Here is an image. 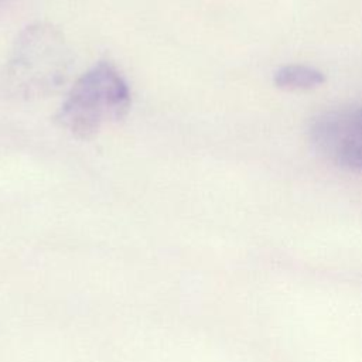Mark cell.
I'll list each match as a JSON object with an SVG mask.
<instances>
[{
  "instance_id": "obj_1",
  "label": "cell",
  "mask_w": 362,
  "mask_h": 362,
  "mask_svg": "<svg viewBox=\"0 0 362 362\" xmlns=\"http://www.w3.org/2000/svg\"><path fill=\"white\" fill-rule=\"evenodd\" d=\"M71 49L61 30L37 21L17 37L0 68V93L14 100H35L55 93L68 79Z\"/></svg>"
},
{
  "instance_id": "obj_3",
  "label": "cell",
  "mask_w": 362,
  "mask_h": 362,
  "mask_svg": "<svg viewBox=\"0 0 362 362\" xmlns=\"http://www.w3.org/2000/svg\"><path fill=\"white\" fill-rule=\"evenodd\" d=\"M310 136L329 161L362 170V109L324 113L311 124Z\"/></svg>"
},
{
  "instance_id": "obj_2",
  "label": "cell",
  "mask_w": 362,
  "mask_h": 362,
  "mask_svg": "<svg viewBox=\"0 0 362 362\" xmlns=\"http://www.w3.org/2000/svg\"><path fill=\"white\" fill-rule=\"evenodd\" d=\"M130 102V89L123 75L113 64L100 61L76 79L55 120L74 137L86 140L123 119Z\"/></svg>"
},
{
  "instance_id": "obj_4",
  "label": "cell",
  "mask_w": 362,
  "mask_h": 362,
  "mask_svg": "<svg viewBox=\"0 0 362 362\" xmlns=\"http://www.w3.org/2000/svg\"><path fill=\"white\" fill-rule=\"evenodd\" d=\"M277 88L286 90H305L320 86L325 82L324 74L310 65L290 64L279 68L273 78Z\"/></svg>"
}]
</instances>
